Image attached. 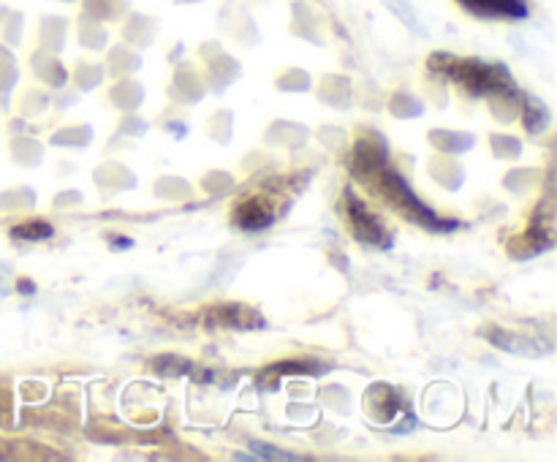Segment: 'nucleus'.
I'll use <instances>...</instances> for the list:
<instances>
[{
	"instance_id": "f257e3e1",
	"label": "nucleus",
	"mask_w": 557,
	"mask_h": 462,
	"mask_svg": "<svg viewBox=\"0 0 557 462\" xmlns=\"http://www.w3.org/2000/svg\"><path fill=\"white\" fill-rule=\"evenodd\" d=\"M435 65H444L451 79L462 82L473 92H504L509 90V74L500 65L479 63V60H455L446 54H435Z\"/></svg>"
},
{
	"instance_id": "f03ea898",
	"label": "nucleus",
	"mask_w": 557,
	"mask_h": 462,
	"mask_svg": "<svg viewBox=\"0 0 557 462\" xmlns=\"http://www.w3.org/2000/svg\"><path fill=\"white\" fill-rule=\"evenodd\" d=\"M462 9L482 20H525L528 5L522 0H457Z\"/></svg>"
},
{
	"instance_id": "7ed1b4c3",
	"label": "nucleus",
	"mask_w": 557,
	"mask_h": 462,
	"mask_svg": "<svg viewBox=\"0 0 557 462\" xmlns=\"http://www.w3.org/2000/svg\"><path fill=\"white\" fill-rule=\"evenodd\" d=\"M234 221H237L245 232H259V228H267L272 221H275V212H272V207L267 204V201L250 199L237 207Z\"/></svg>"
},
{
	"instance_id": "20e7f679",
	"label": "nucleus",
	"mask_w": 557,
	"mask_h": 462,
	"mask_svg": "<svg viewBox=\"0 0 557 462\" xmlns=\"http://www.w3.org/2000/svg\"><path fill=\"white\" fill-rule=\"evenodd\" d=\"M49 234H52V228H49L47 223H25V226L14 228V237H25V239H41V237H49Z\"/></svg>"
},
{
	"instance_id": "39448f33",
	"label": "nucleus",
	"mask_w": 557,
	"mask_h": 462,
	"mask_svg": "<svg viewBox=\"0 0 557 462\" xmlns=\"http://www.w3.org/2000/svg\"><path fill=\"white\" fill-rule=\"evenodd\" d=\"M253 449L259 451V454H264V457H275V460H294V454H283V451H270V449H267V446H259V444H256Z\"/></svg>"
}]
</instances>
